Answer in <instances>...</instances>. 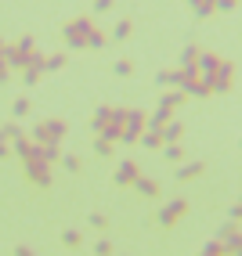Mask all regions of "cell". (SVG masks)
Here are the masks:
<instances>
[{
  "instance_id": "obj_24",
  "label": "cell",
  "mask_w": 242,
  "mask_h": 256,
  "mask_svg": "<svg viewBox=\"0 0 242 256\" xmlns=\"http://www.w3.org/2000/svg\"><path fill=\"white\" fill-rule=\"evenodd\" d=\"M163 156H166V162H184V148L181 144H163Z\"/></svg>"
},
{
  "instance_id": "obj_26",
  "label": "cell",
  "mask_w": 242,
  "mask_h": 256,
  "mask_svg": "<svg viewBox=\"0 0 242 256\" xmlns=\"http://www.w3.org/2000/svg\"><path fill=\"white\" fill-rule=\"evenodd\" d=\"M62 242H65V246H69V249H76V246H80V242H83V234H80V231H76V228H65V231H62Z\"/></svg>"
},
{
  "instance_id": "obj_18",
  "label": "cell",
  "mask_w": 242,
  "mask_h": 256,
  "mask_svg": "<svg viewBox=\"0 0 242 256\" xmlns=\"http://www.w3.org/2000/svg\"><path fill=\"white\" fill-rule=\"evenodd\" d=\"M105 44H109V32L94 26V29L87 32V47H91V50H101V47H105Z\"/></svg>"
},
{
  "instance_id": "obj_20",
  "label": "cell",
  "mask_w": 242,
  "mask_h": 256,
  "mask_svg": "<svg viewBox=\"0 0 242 256\" xmlns=\"http://www.w3.org/2000/svg\"><path fill=\"white\" fill-rule=\"evenodd\" d=\"M65 54H44V72H62L65 69Z\"/></svg>"
},
{
  "instance_id": "obj_11",
  "label": "cell",
  "mask_w": 242,
  "mask_h": 256,
  "mask_svg": "<svg viewBox=\"0 0 242 256\" xmlns=\"http://www.w3.org/2000/svg\"><path fill=\"white\" fill-rule=\"evenodd\" d=\"M206 174V162L202 159H195V162H177V180H195V177H202Z\"/></svg>"
},
{
  "instance_id": "obj_38",
  "label": "cell",
  "mask_w": 242,
  "mask_h": 256,
  "mask_svg": "<svg viewBox=\"0 0 242 256\" xmlns=\"http://www.w3.org/2000/svg\"><path fill=\"white\" fill-rule=\"evenodd\" d=\"M8 80H11V69H8V62L0 58V83H8Z\"/></svg>"
},
{
  "instance_id": "obj_10",
  "label": "cell",
  "mask_w": 242,
  "mask_h": 256,
  "mask_svg": "<svg viewBox=\"0 0 242 256\" xmlns=\"http://www.w3.org/2000/svg\"><path fill=\"white\" fill-rule=\"evenodd\" d=\"M130 188H134L137 195H145V198H159V192H163V188H159V180H152V177H145V174H137Z\"/></svg>"
},
{
  "instance_id": "obj_14",
  "label": "cell",
  "mask_w": 242,
  "mask_h": 256,
  "mask_svg": "<svg viewBox=\"0 0 242 256\" xmlns=\"http://www.w3.org/2000/svg\"><path fill=\"white\" fill-rule=\"evenodd\" d=\"M184 101H188V94H184V90H166V94L159 98V108H170V112H177V108L184 105Z\"/></svg>"
},
{
  "instance_id": "obj_15",
  "label": "cell",
  "mask_w": 242,
  "mask_h": 256,
  "mask_svg": "<svg viewBox=\"0 0 242 256\" xmlns=\"http://www.w3.org/2000/svg\"><path fill=\"white\" fill-rule=\"evenodd\" d=\"M159 138H163V144H177L181 138H184V126L181 123H174V119H170V123L159 130Z\"/></svg>"
},
{
  "instance_id": "obj_17",
  "label": "cell",
  "mask_w": 242,
  "mask_h": 256,
  "mask_svg": "<svg viewBox=\"0 0 242 256\" xmlns=\"http://www.w3.org/2000/svg\"><path fill=\"white\" fill-rule=\"evenodd\" d=\"M40 152H44V162H62V141H51V144H40Z\"/></svg>"
},
{
  "instance_id": "obj_16",
  "label": "cell",
  "mask_w": 242,
  "mask_h": 256,
  "mask_svg": "<svg viewBox=\"0 0 242 256\" xmlns=\"http://www.w3.org/2000/svg\"><path fill=\"white\" fill-rule=\"evenodd\" d=\"M123 126H130L134 134H141V130H145V112H141V108H127V123H123Z\"/></svg>"
},
{
  "instance_id": "obj_32",
  "label": "cell",
  "mask_w": 242,
  "mask_h": 256,
  "mask_svg": "<svg viewBox=\"0 0 242 256\" xmlns=\"http://www.w3.org/2000/svg\"><path fill=\"white\" fill-rule=\"evenodd\" d=\"M40 69H22V80H26V87H37V83H40Z\"/></svg>"
},
{
  "instance_id": "obj_35",
  "label": "cell",
  "mask_w": 242,
  "mask_h": 256,
  "mask_svg": "<svg viewBox=\"0 0 242 256\" xmlns=\"http://www.w3.org/2000/svg\"><path fill=\"white\" fill-rule=\"evenodd\" d=\"M130 72H134V62H116V76H123V80H127Z\"/></svg>"
},
{
  "instance_id": "obj_22",
  "label": "cell",
  "mask_w": 242,
  "mask_h": 256,
  "mask_svg": "<svg viewBox=\"0 0 242 256\" xmlns=\"http://www.w3.org/2000/svg\"><path fill=\"white\" fill-rule=\"evenodd\" d=\"M119 130H123V126H116V123H101V126H98V138H105V141L119 144Z\"/></svg>"
},
{
  "instance_id": "obj_13",
  "label": "cell",
  "mask_w": 242,
  "mask_h": 256,
  "mask_svg": "<svg viewBox=\"0 0 242 256\" xmlns=\"http://www.w3.org/2000/svg\"><path fill=\"white\" fill-rule=\"evenodd\" d=\"M170 116H174L170 108H155L152 116H145V130H163L170 123Z\"/></svg>"
},
{
  "instance_id": "obj_29",
  "label": "cell",
  "mask_w": 242,
  "mask_h": 256,
  "mask_svg": "<svg viewBox=\"0 0 242 256\" xmlns=\"http://www.w3.org/2000/svg\"><path fill=\"white\" fill-rule=\"evenodd\" d=\"M109 116H112V105H101V108L94 112V119H91V123H94V130H98L101 123H109Z\"/></svg>"
},
{
  "instance_id": "obj_4",
  "label": "cell",
  "mask_w": 242,
  "mask_h": 256,
  "mask_svg": "<svg viewBox=\"0 0 242 256\" xmlns=\"http://www.w3.org/2000/svg\"><path fill=\"white\" fill-rule=\"evenodd\" d=\"M26 166V180L29 184H37V188H51V162H44V159H29V162H22Z\"/></svg>"
},
{
  "instance_id": "obj_41",
  "label": "cell",
  "mask_w": 242,
  "mask_h": 256,
  "mask_svg": "<svg viewBox=\"0 0 242 256\" xmlns=\"http://www.w3.org/2000/svg\"><path fill=\"white\" fill-rule=\"evenodd\" d=\"M8 152H11V148H8V141H4V138H0V159H4V156H8Z\"/></svg>"
},
{
  "instance_id": "obj_42",
  "label": "cell",
  "mask_w": 242,
  "mask_h": 256,
  "mask_svg": "<svg viewBox=\"0 0 242 256\" xmlns=\"http://www.w3.org/2000/svg\"><path fill=\"white\" fill-rule=\"evenodd\" d=\"M4 47H8V44H4V40H0V54H4Z\"/></svg>"
},
{
  "instance_id": "obj_28",
  "label": "cell",
  "mask_w": 242,
  "mask_h": 256,
  "mask_svg": "<svg viewBox=\"0 0 242 256\" xmlns=\"http://www.w3.org/2000/svg\"><path fill=\"white\" fill-rule=\"evenodd\" d=\"M19 134H26V130L19 126V123H4V126H0V138H4V141H15Z\"/></svg>"
},
{
  "instance_id": "obj_40",
  "label": "cell",
  "mask_w": 242,
  "mask_h": 256,
  "mask_svg": "<svg viewBox=\"0 0 242 256\" xmlns=\"http://www.w3.org/2000/svg\"><path fill=\"white\" fill-rule=\"evenodd\" d=\"M15 256H33V246H15Z\"/></svg>"
},
{
  "instance_id": "obj_9",
  "label": "cell",
  "mask_w": 242,
  "mask_h": 256,
  "mask_svg": "<svg viewBox=\"0 0 242 256\" xmlns=\"http://www.w3.org/2000/svg\"><path fill=\"white\" fill-rule=\"evenodd\" d=\"M220 242L228 252H238L242 249V238H238V220H228V224L220 228Z\"/></svg>"
},
{
  "instance_id": "obj_1",
  "label": "cell",
  "mask_w": 242,
  "mask_h": 256,
  "mask_svg": "<svg viewBox=\"0 0 242 256\" xmlns=\"http://www.w3.org/2000/svg\"><path fill=\"white\" fill-rule=\"evenodd\" d=\"M91 29H94V18H87V14L65 22V26H62V36H65L69 50H83V47H87V32H91Z\"/></svg>"
},
{
  "instance_id": "obj_27",
  "label": "cell",
  "mask_w": 242,
  "mask_h": 256,
  "mask_svg": "<svg viewBox=\"0 0 242 256\" xmlns=\"http://www.w3.org/2000/svg\"><path fill=\"white\" fill-rule=\"evenodd\" d=\"M202 252H206V256H228V249H224V242H220V238L206 242V246H202Z\"/></svg>"
},
{
  "instance_id": "obj_6",
  "label": "cell",
  "mask_w": 242,
  "mask_h": 256,
  "mask_svg": "<svg viewBox=\"0 0 242 256\" xmlns=\"http://www.w3.org/2000/svg\"><path fill=\"white\" fill-rule=\"evenodd\" d=\"M184 213H188V198H174V202H166V206L159 210V224L163 228H174Z\"/></svg>"
},
{
  "instance_id": "obj_7",
  "label": "cell",
  "mask_w": 242,
  "mask_h": 256,
  "mask_svg": "<svg viewBox=\"0 0 242 256\" xmlns=\"http://www.w3.org/2000/svg\"><path fill=\"white\" fill-rule=\"evenodd\" d=\"M137 174H141V166H137L134 159H123V162L116 166V174H112V180H116V184H123V188H130Z\"/></svg>"
},
{
  "instance_id": "obj_19",
  "label": "cell",
  "mask_w": 242,
  "mask_h": 256,
  "mask_svg": "<svg viewBox=\"0 0 242 256\" xmlns=\"http://www.w3.org/2000/svg\"><path fill=\"white\" fill-rule=\"evenodd\" d=\"M130 32H134V22L130 18H119L112 26V40H130Z\"/></svg>"
},
{
  "instance_id": "obj_3",
  "label": "cell",
  "mask_w": 242,
  "mask_h": 256,
  "mask_svg": "<svg viewBox=\"0 0 242 256\" xmlns=\"http://www.w3.org/2000/svg\"><path fill=\"white\" fill-rule=\"evenodd\" d=\"M65 134H69L65 119H40V123L29 130V138L37 144H51V141H65Z\"/></svg>"
},
{
  "instance_id": "obj_25",
  "label": "cell",
  "mask_w": 242,
  "mask_h": 256,
  "mask_svg": "<svg viewBox=\"0 0 242 256\" xmlns=\"http://www.w3.org/2000/svg\"><path fill=\"white\" fill-rule=\"evenodd\" d=\"M195 58H199V47H195V44H188V47L181 50V69H192Z\"/></svg>"
},
{
  "instance_id": "obj_12",
  "label": "cell",
  "mask_w": 242,
  "mask_h": 256,
  "mask_svg": "<svg viewBox=\"0 0 242 256\" xmlns=\"http://www.w3.org/2000/svg\"><path fill=\"white\" fill-rule=\"evenodd\" d=\"M220 65V54H213V50H199V58H195V69L202 72V76H210L213 69Z\"/></svg>"
},
{
  "instance_id": "obj_39",
  "label": "cell",
  "mask_w": 242,
  "mask_h": 256,
  "mask_svg": "<svg viewBox=\"0 0 242 256\" xmlns=\"http://www.w3.org/2000/svg\"><path fill=\"white\" fill-rule=\"evenodd\" d=\"M19 47H22V50H37V44H33V36H22V40H19Z\"/></svg>"
},
{
  "instance_id": "obj_36",
  "label": "cell",
  "mask_w": 242,
  "mask_h": 256,
  "mask_svg": "<svg viewBox=\"0 0 242 256\" xmlns=\"http://www.w3.org/2000/svg\"><path fill=\"white\" fill-rule=\"evenodd\" d=\"M94 252H98V256H109V252H112V242H109V238H101V242H94Z\"/></svg>"
},
{
  "instance_id": "obj_37",
  "label": "cell",
  "mask_w": 242,
  "mask_h": 256,
  "mask_svg": "<svg viewBox=\"0 0 242 256\" xmlns=\"http://www.w3.org/2000/svg\"><path fill=\"white\" fill-rule=\"evenodd\" d=\"M112 4H116V0H94V11L105 14V11H112Z\"/></svg>"
},
{
  "instance_id": "obj_21",
  "label": "cell",
  "mask_w": 242,
  "mask_h": 256,
  "mask_svg": "<svg viewBox=\"0 0 242 256\" xmlns=\"http://www.w3.org/2000/svg\"><path fill=\"white\" fill-rule=\"evenodd\" d=\"M137 141H141L145 148H163V138H159V130H141V134H137Z\"/></svg>"
},
{
  "instance_id": "obj_31",
  "label": "cell",
  "mask_w": 242,
  "mask_h": 256,
  "mask_svg": "<svg viewBox=\"0 0 242 256\" xmlns=\"http://www.w3.org/2000/svg\"><path fill=\"white\" fill-rule=\"evenodd\" d=\"M112 148H116V144H112V141H105V138H98V141H94V152H98L101 159H105V156H112Z\"/></svg>"
},
{
  "instance_id": "obj_34",
  "label": "cell",
  "mask_w": 242,
  "mask_h": 256,
  "mask_svg": "<svg viewBox=\"0 0 242 256\" xmlns=\"http://www.w3.org/2000/svg\"><path fill=\"white\" fill-rule=\"evenodd\" d=\"M91 228L105 231V228H109V216H105V213H91Z\"/></svg>"
},
{
  "instance_id": "obj_30",
  "label": "cell",
  "mask_w": 242,
  "mask_h": 256,
  "mask_svg": "<svg viewBox=\"0 0 242 256\" xmlns=\"http://www.w3.org/2000/svg\"><path fill=\"white\" fill-rule=\"evenodd\" d=\"M213 11H224V14H231V11H238V0H213Z\"/></svg>"
},
{
  "instance_id": "obj_8",
  "label": "cell",
  "mask_w": 242,
  "mask_h": 256,
  "mask_svg": "<svg viewBox=\"0 0 242 256\" xmlns=\"http://www.w3.org/2000/svg\"><path fill=\"white\" fill-rule=\"evenodd\" d=\"M0 58L8 62V69H19V72H22V69H26V62H29V50H22L19 44H8Z\"/></svg>"
},
{
  "instance_id": "obj_5",
  "label": "cell",
  "mask_w": 242,
  "mask_h": 256,
  "mask_svg": "<svg viewBox=\"0 0 242 256\" xmlns=\"http://www.w3.org/2000/svg\"><path fill=\"white\" fill-rule=\"evenodd\" d=\"M11 152L19 156L22 162H29V159H44V152H40V144L29 138V134H19V138L11 141Z\"/></svg>"
},
{
  "instance_id": "obj_23",
  "label": "cell",
  "mask_w": 242,
  "mask_h": 256,
  "mask_svg": "<svg viewBox=\"0 0 242 256\" xmlns=\"http://www.w3.org/2000/svg\"><path fill=\"white\" fill-rule=\"evenodd\" d=\"M11 112H15V119H26V116L33 112V101H29V98H15V105H11Z\"/></svg>"
},
{
  "instance_id": "obj_2",
  "label": "cell",
  "mask_w": 242,
  "mask_h": 256,
  "mask_svg": "<svg viewBox=\"0 0 242 256\" xmlns=\"http://www.w3.org/2000/svg\"><path fill=\"white\" fill-rule=\"evenodd\" d=\"M235 76H238V65H235L231 58H220V65L210 72L213 94H231V90H235Z\"/></svg>"
},
{
  "instance_id": "obj_33",
  "label": "cell",
  "mask_w": 242,
  "mask_h": 256,
  "mask_svg": "<svg viewBox=\"0 0 242 256\" xmlns=\"http://www.w3.org/2000/svg\"><path fill=\"white\" fill-rule=\"evenodd\" d=\"M62 166L69 170V174H80V159L76 156H65V152H62Z\"/></svg>"
}]
</instances>
